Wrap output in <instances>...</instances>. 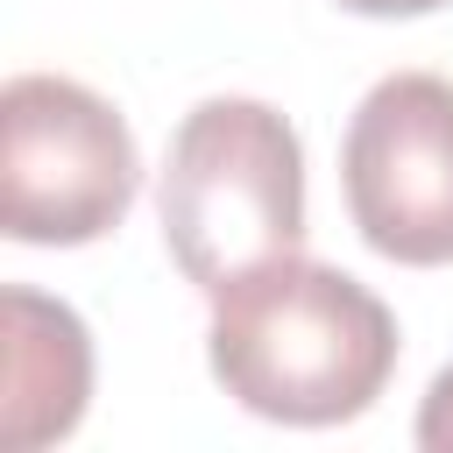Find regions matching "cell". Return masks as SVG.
Returning <instances> with one entry per match:
<instances>
[{"instance_id":"cell-2","label":"cell","mask_w":453,"mask_h":453,"mask_svg":"<svg viewBox=\"0 0 453 453\" xmlns=\"http://www.w3.org/2000/svg\"><path fill=\"white\" fill-rule=\"evenodd\" d=\"M163 241L170 262L205 290L304 248V149L297 127L262 99H205L177 120L163 163Z\"/></svg>"},{"instance_id":"cell-4","label":"cell","mask_w":453,"mask_h":453,"mask_svg":"<svg viewBox=\"0 0 453 453\" xmlns=\"http://www.w3.org/2000/svg\"><path fill=\"white\" fill-rule=\"evenodd\" d=\"M340 177L375 255L411 269L453 262V85L432 71L382 78L347 120Z\"/></svg>"},{"instance_id":"cell-5","label":"cell","mask_w":453,"mask_h":453,"mask_svg":"<svg viewBox=\"0 0 453 453\" xmlns=\"http://www.w3.org/2000/svg\"><path fill=\"white\" fill-rule=\"evenodd\" d=\"M92 389V347L71 304H50L35 290H7V425L0 439L14 453L64 439Z\"/></svg>"},{"instance_id":"cell-7","label":"cell","mask_w":453,"mask_h":453,"mask_svg":"<svg viewBox=\"0 0 453 453\" xmlns=\"http://www.w3.org/2000/svg\"><path fill=\"white\" fill-rule=\"evenodd\" d=\"M340 7H354V14H432L446 0H340Z\"/></svg>"},{"instance_id":"cell-1","label":"cell","mask_w":453,"mask_h":453,"mask_svg":"<svg viewBox=\"0 0 453 453\" xmlns=\"http://www.w3.org/2000/svg\"><path fill=\"white\" fill-rule=\"evenodd\" d=\"M396 368L389 304L347 269L283 255L212 297V375L219 389L276 425L361 418Z\"/></svg>"},{"instance_id":"cell-6","label":"cell","mask_w":453,"mask_h":453,"mask_svg":"<svg viewBox=\"0 0 453 453\" xmlns=\"http://www.w3.org/2000/svg\"><path fill=\"white\" fill-rule=\"evenodd\" d=\"M418 446L453 453V368H439V375H432V389H425V411H418Z\"/></svg>"},{"instance_id":"cell-3","label":"cell","mask_w":453,"mask_h":453,"mask_svg":"<svg viewBox=\"0 0 453 453\" xmlns=\"http://www.w3.org/2000/svg\"><path fill=\"white\" fill-rule=\"evenodd\" d=\"M134 184V134L99 92L50 71H21L0 85V226L14 241H99L127 219Z\"/></svg>"}]
</instances>
